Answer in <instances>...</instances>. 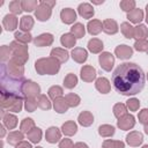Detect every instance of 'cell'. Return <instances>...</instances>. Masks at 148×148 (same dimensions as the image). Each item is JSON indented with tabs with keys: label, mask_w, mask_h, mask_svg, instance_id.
I'll use <instances>...</instances> for the list:
<instances>
[{
	"label": "cell",
	"mask_w": 148,
	"mask_h": 148,
	"mask_svg": "<svg viewBox=\"0 0 148 148\" xmlns=\"http://www.w3.org/2000/svg\"><path fill=\"white\" fill-rule=\"evenodd\" d=\"M81 79L84 82H92L96 77V69L90 66V65H86L81 68Z\"/></svg>",
	"instance_id": "13"
},
{
	"label": "cell",
	"mask_w": 148,
	"mask_h": 148,
	"mask_svg": "<svg viewBox=\"0 0 148 148\" xmlns=\"http://www.w3.org/2000/svg\"><path fill=\"white\" fill-rule=\"evenodd\" d=\"M35 69L39 75H54L60 69V62L52 58H40L35 62Z\"/></svg>",
	"instance_id": "3"
},
{
	"label": "cell",
	"mask_w": 148,
	"mask_h": 148,
	"mask_svg": "<svg viewBox=\"0 0 148 148\" xmlns=\"http://www.w3.org/2000/svg\"><path fill=\"white\" fill-rule=\"evenodd\" d=\"M76 84H77V76H76L75 74L69 73V74H67V75L65 76V79H64V86H65V88L72 89V88H74Z\"/></svg>",
	"instance_id": "36"
},
{
	"label": "cell",
	"mask_w": 148,
	"mask_h": 148,
	"mask_svg": "<svg viewBox=\"0 0 148 148\" xmlns=\"http://www.w3.org/2000/svg\"><path fill=\"white\" fill-rule=\"evenodd\" d=\"M146 37H148V29L145 24H138L134 27V38L136 40L146 39Z\"/></svg>",
	"instance_id": "31"
},
{
	"label": "cell",
	"mask_w": 148,
	"mask_h": 148,
	"mask_svg": "<svg viewBox=\"0 0 148 148\" xmlns=\"http://www.w3.org/2000/svg\"><path fill=\"white\" fill-rule=\"evenodd\" d=\"M47 92H49V97L54 101V99H57V98H59V97L62 96L64 90H62V88L59 87V86H52V87L49 89Z\"/></svg>",
	"instance_id": "43"
},
{
	"label": "cell",
	"mask_w": 148,
	"mask_h": 148,
	"mask_svg": "<svg viewBox=\"0 0 148 148\" xmlns=\"http://www.w3.org/2000/svg\"><path fill=\"white\" fill-rule=\"evenodd\" d=\"M71 34H73L75 36V38H82L86 34V28L82 23H75L71 28Z\"/></svg>",
	"instance_id": "39"
},
{
	"label": "cell",
	"mask_w": 148,
	"mask_h": 148,
	"mask_svg": "<svg viewBox=\"0 0 148 148\" xmlns=\"http://www.w3.org/2000/svg\"><path fill=\"white\" fill-rule=\"evenodd\" d=\"M2 25L7 31H14L17 28V17L14 14H7L2 20Z\"/></svg>",
	"instance_id": "16"
},
{
	"label": "cell",
	"mask_w": 148,
	"mask_h": 148,
	"mask_svg": "<svg viewBox=\"0 0 148 148\" xmlns=\"http://www.w3.org/2000/svg\"><path fill=\"white\" fill-rule=\"evenodd\" d=\"M15 148H32V146L28 141H21L20 143H17L15 146Z\"/></svg>",
	"instance_id": "55"
},
{
	"label": "cell",
	"mask_w": 148,
	"mask_h": 148,
	"mask_svg": "<svg viewBox=\"0 0 148 148\" xmlns=\"http://www.w3.org/2000/svg\"><path fill=\"white\" fill-rule=\"evenodd\" d=\"M77 13L83 18H91L94 16V14H95V10H94V7L90 3L83 2V3H80L79 5Z\"/></svg>",
	"instance_id": "15"
},
{
	"label": "cell",
	"mask_w": 148,
	"mask_h": 148,
	"mask_svg": "<svg viewBox=\"0 0 148 148\" xmlns=\"http://www.w3.org/2000/svg\"><path fill=\"white\" fill-rule=\"evenodd\" d=\"M142 148H148V145H145V146H143Z\"/></svg>",
	"instance_id": "62"
},
{
	"label": "cell",
	"mask_w": 148,
	"mask_h": 148,
	"mask_svg": "<svg viewBox=\"0 0 148 148\" xmlns=\"http://www.w3.org/2000/svg\"><path fill=\"white\" fill-rule=\"evenodd\" d=\"M12 50V58L13 60L17 61L21 65H24L28 61L29 54H28V46L25 44H22L17 40H13L9 45Z\"/></svg>",
	"instance_id": "4"
},
{
	"label": "cell",
	"mask_w": 148,
	"mask_h": 148,
	"mask_svg": "<svg viewBox=\"0 0 148 148\" xmlns=\"http://www.w3.org/2000/svg\"><path fill=\"white\" fill-rule=\"evenodd\" d=\"M60 42H61L62 46H65V47H73V46H75L76 38L73 34L68 32V34H64L60 37Z\"/></svg>",
	"instance_id": "32"
},
{
	"label": "cell",
	"mask_w": 148,
	"mask_h": 148,
	"mask_svg": "<svg viewBox=\"0 0 148 148\" xmlns=\"http://www.w3.org/2000/svg\"><path fill=\"white\" fill-rule=\"evenodd\" d=\"M98 133L103 138H109V136H112L114 134V127L111 126V125H108V124H104V125H101L98 127Z\"/></svg>",
	"instance_id": "35"
},
{
	"label": "cell",
	"mask_w": 148,
	"mask_h": 148,
	"mask_svg": "<svg viewBox=\"0 0 148 148\" xmlns=\"http://www.w3.org/2000/svg\"><path fill=\"white\" fill-rule=\"evenodd\" d=\"M51 14H52V8H50L49 6L43 3L42 1L39 2L38 7L35 10V16L37 17L38 21H42V22L47 21L51 17Z\"/></svg>",
	"instance_id": "7"
},
{
	"label": "cell",
	"mask_w": 148,
	"mask_h": 148,
	"mask_svg": "<svg viewBox=\"0 0 148 148\" xmlns=\"http://www.w3.org/2000/svg\"><path fill=\"white\" fill-rule=\"evenodd\" d=\"M114 54L119 59H123V60L130 59L132 57V54H133V49L131 46H128V45L123 44V45H119V46H117L114 49Z\"/></svg>",
	"instance_id": "12"
},
{
	"label": "cell",
	"mask_w": 148,
	"mask_h": 148,
	"mask_svg": "<svg viewBox=\"0 0 148 148\" xmlns=\"http://www.w3.org/2000/svg\"><path fill=\"white\" fill-rule=\"evenodd\" d=\"M146 22L148 23V5L146 6Z\"/></svg>",
	"instance_id": "60"
},
{
	"label": "cell",
	"mask_w": 148,
	"mask_h": 148,
	"mask_svg": "<svg viewBox=\"0 0 148 148\" xmlns=\"http://www.w3.org/2000/svg\"><path fill=\"white\" fill-rule=\"evenodd\" d=\"M24 136H23V132L21 131H13L8 134L7 136V142L9 145H13V146H16L17 143H20L21 141H23Z\"/></svg>",
	"instance_id": "27"
},
{
	"label": "cell",
	"mask_w": 148,
	"mask_h": 148,
	"mask_svg": "<svg viewBox=\"0 0 148 148\" xmlns=\"http://www.w3.org/2000/svg\"><path fill=\"white\" fill-rule=\"evenodd\" d=\"M37 105L42 110H50L51 109V102H50L49 97L46 95H43V94H40L37 97Z\"/></svg>",
	"instance_id": "40"
},
{
	"label": "cell",
	"mask_w": 148,
	"mask_h": 148,
	"mask_svg": "<svg viewBox=\"0 0 148 148\" xmlns=\"http://www.w3.org/2000/svg\"><path fill=\"white\" fill-rule=\"evenodd\" d=\"M127 113V106L124 103H117L113 105V114L114 117H117L118 119L121 118L123 116H125Z\"/></svg>",
	"instance_id": "41"
},
{
	"label": "cell",
	"mask_w": 148,
	"mask_h": 148,
	"mask_svg": "<svg viewBox=\"0 0 148 148\" xmlns=\"http://www.w3.org/2000/svg\"><path fill=\"white\" fill-rule=\"evenodd\" d=\"M7 68H8L9 73L14 76H23V74H24V66L18 64L17 61H15L13 59H10L8 61Z\"/></svg>",
	"instance_id": "14"
},
{
	"label": "cell",
	"mask_w": 148,
	"mask_h": 148,
	"mask_svg": "<svg viewBox=\"0 0 148 148\" xmlns=\"http://www.w3.org/2000/svg\"><path fill=\"white\" fill-rule=\"evenodd\" d=\"M147 79H148V74H147Z\"/></svg>",
	"instance_id": "64"
},
{
	"label": "cell",
	"mask_w": 148,
	"mask_h": 148,
	"mask_svg": "<svg viewBox=\"0 0 148 148\" xmlns=\"http://www.w3.org/2000/svg\"><path fill=\"white\" fill-rule=\"evenodd\" d=\"M98 61H99V66L106 71V72H110L114 65V57L110 53V52H102L99 54V58H98Z\"/></svg>",
	"instance_id": "6"
},
{
	"label": "cell",
	"mask_w": 148,
	"mask_h": 148,
	"mask_svg": "<svg viewBox=\"0 0 148 148\" xmlns=\"http://www.w3.org/2000/svg\"><path fill=\"white\" fill-rule=\"evenodd\" d=\"M24 108L28 112H34L36 110V108L38 106L37 105V99L35 97H25L24 98Z\"/></svg>",
	"instance_id": "45"
},
{
	"label": "cell",
	"mask_w": 148,
	"mask_h": 148,
	"mask_svg": "<svg viewBox=\"0 0 148 148\" xmlns=\"http://www.w3.org/2000/svg\"><path fill=\"white\" fill-rule=\"evenodd\" d=\"M120 30L126 38H134V27H132L128 22H123L120 24Z\"/></svg>",
	"instance_id": "34"
},
{
	"label": "cell",
	"mask_w": 148,
	"mask_h": 148,
	"mask_svg": "<svg viewBox=\"0 0 148 148\" xmlns=\"http://www.w3.org/2000/svg\"><path fill=\"white\" fill-rule=\"evenodd\" d=\"M143 130H145V133H146V134H148V124H147V125H145V128H143Z\"/></svg>",
	"instance_id": "61"
},
{
	"label": "cell",
	"mask_w": 148,
	"mask_h": 148,
	"mask_svg": "<svg viewBox=\"0 0 148 148\" xmlns=\"http://www.w3.org/2000/svg\"><path fill=\"white\" fill-rule=\"evenodd\" d=\"M145 81L146 76L142 68L134 62L120 64L112 74L114 89L124 96L139 94L145 87Z\"/></svg>",
	"instance_id": "1"
},
{
	"label": "cell",
	"mask_w": 148,
	"mask_h": 148,
	"mask_svg": "<svg viewBox=\"0 0 148 148\" xmlns=\"http://www.w3.org/2000/svg\"><path fill=\"white\" fill-rule=\"evenodd\" d=\"M51 57L57 59L60 64L61 62H66L68 60V57H69V53L65 50V49H60V47H54L52 49L51 51Z\"/></svg>",
	"instance_id": "21"
},
{
	"label": "cell",
	"mask_w": 148,
	"mask_h": 148,
	"mask_svg": "<svg viewBox=\"0 0 148 148\" xmlns=\"http://www.w3.org/2000/svg\"><path fill=\"white\" fill-rule=\"evenodd\" d=\"M23 108V102H22V98H15L14 102L10 104V106L7 109L8 111H12V112H20Z\"/></svg>",
	"instance_id": "51"
},
{
	"label": "cell",
	"mask_w": 148,
	"mask_h": 148,
	"mask_svg": "<svg viewBox=\"0 0 148 148\" xmlns=\"http://www.w3.org/2000/svg\"><path fill=\"white\" fill-rule=\"evenodd\" d=\"M139 121L143 125H147L148 124V109H142L140 112H139Z\"/></svg>",
	"instance_id": "53"
},
{
	"label": "cell",
	"mask_w": 148,
	"mask_h": 148,
	"mask_svg": "<svg viewBox=\"0 0 148 148\" xmlns=\"http://www.w3.org/2000/svg\"><path fill=\"white\" fill-rule=\"evenodd\" d=\"M45 139L47 142L50 143H56L58 142L60 139H61V132L58 127L56 126H51L46 130V133H45Z\"/></svg>",
	"instance_id": "10"
},
{
	"label": "cell",
	"mask_w": 148,
	"mask_h": 148,
	"mask_svg": "<svg viewBox=\"0 0 148 148\" xmlns=\"http://www.w3.org/2000/svg\"><path fill=\"white\" fill-rule=\"evenodd\" d=\"M9 56H12V50L9 46L7 45H2L0 47V58H1V61L5 62V61H9Z\"/></svg>",
	"instance_id": "49"
},
{
	"label": "cell",
	"mask_w": 148,
	"mask_h": 148,
	"mask_svg": "<svg viewBox=\"0 0 148 148\" xmlns=\"http://www.w3.org/2000/svg\"><path fill=\"white\" fill-rule=\"evenodd\" d=\"M119 30V27L117 22L112 18H106L103 21V31L108 35H114Z\"/></svg>",
	"instance_id": "18"
},
{
	"label": "cell",
	"mask_w": 148,
	"mask_h": 148,
	"mask_svg": "<svg viewBox=\"0 0 148 148\" xmlns=\"http://www.w3.org/2000/svg\"><path fill=\"white\" fill-rule=\"evenodd\" d=\"M0 130H1V134H0V138L2 139V138L5 136V127L1 125V126H0Z\"/></svg>",
	"instance_id": "58"
},
{
	"label": "cell",
	"mask_w": 148,
	"mask_h": 148,
	"mask_svg": "<svg viewBox=\"0 0 148 148\" xmlns=\"http://www.w3.org/2000/svg\"><path fill=\"white\" fill-rule=\"evenodd\" d=\"M142 141H143V135L140 132L133 131V132H130L126 135V142L131 147H139L142 143Z\"/></svg>",
	"instance_id": "11"
},
{
	"label": "cell",
	"mask_w": 148,
	"mask_h": 148,
	"mask_svg": "<svg viewBox=\"0 0 148 148\" xmlns=\"http://www.w3.org/2000/svg\"><path fill=\"white\" fill-rule=\"evenodd\" d=\"M9 10L12 12V14L14 15H17V14H21L22 13V2L18 1V0H14L12 2H9Z\"/></svg>",
	"instance_id": "48"
},
{
	"label": "cell",
	"mask_w": 148,
	"mask_h": 148,
	"mask_svg": "<svg viewBox=\"0 0 148 148\" xmlns=\"http://www.w3.org/2000/svg\"><path fill=\"white\" fill-rule=\"evenodd\" d=\"M53 108L58 113H65L68 110L69 105H68L67 101L65 99V97H59L53 101Z\"/></svg>",
	"instance_id": "24"
},
{
	"label": "cell",
	"mask_w": 148,
	"mask_h": 148,
	"mask_svg": "<svg viewBox=\"0 0 148 148\" xmlns=\"http://www.w3.org/2000/svg\"><path fill=\"white\" fill-rule=\"evenodd\" d=\"M59 148H74V143L71 139H62L59 143Z\"/></svg>",
	"instance_id": "54"
},
{
	"label": "cell",
	"mask_w": 148,
	"mask_h": 148,
	"mask_svg": "<svg viewBox=\"0 0 148 148\" xmlns=\"http://www.w3.org/2000/svg\"><path fill=\"white\" fill-rule=\"evenodd\" d=\"M134 125H135V119L132 114H128V113H126L125 116L119 118L118 121H117V126L123 131L131 130V128L134 127Z\"/></svg>",
	"instance_id": "8"
},
{
	"label": "cell",
	"mask_w": 148,
	"mask_h": 148,
	"mask_svg": "<svg viewBox=\"0 0 148 148\" xmlns=\"http://www.w3.org/2000/svg\"><path fill=\"white\" fill-rule=\"evenodd\" d=\"M23 95H24V98L25 97H38L40 95L39 84L31 80H27L23 87Z\"/></svg>",
	"instance_id": "5"
},
{
	"label": "cell",
	"mask_w": 148,
	"mask_h": 148,
	"mask_svg": "<svg viewBox=\"0 0 148 148\" xmlns=\"http://www.w3.org/2000/svg\"><path fill=\"white\" fill-rule=\"evenodd\" d=\"M65 99L67 101L69 108H75V106H77V105L80 104V102H81V98H80L76 94H74V92L67 94V95L65 96Z\"/></svg>",
	"instance_id": "42"
},
{
	"label": "cell",
	"mask_w": 148,
	"mask_h": 148,
	"mask_svg": "<svg viewBox=\"0 0 148 148\" xmlns=\"http://www.w3.org/2000/svg\"><path fill=\"white\" fill-rule=\"evenodd\" d=\"M87 30L90 35L96 36L103 30V22L99 20H90L87 24Z\"/></svg>",
	"instance_id": "19"
},
{
	"label": "cell",
	"mask_w": 148,
	"mask_h": 148,
	"mask_svg": "<svg viewBox=\"0 0 148 148\" xmlns=\"http://www.w3.org/2000/svg\"><path fill=\"white\" fill-rule=\"evenodd\" d=\"M14 37H15V40L22 43V44H28L32 40V36L30 32H25V31H16L14 34Z\"/></svg>",
	"instance_id": "33"
},
{
	"label": "cell",
	"mask_w": 148,
	"mask_h": 148,
	"mask_svg": "<svg viewBox=\"0 0 148 148\" xmlns=\"http://www.w3.org/2000/svg\"><path fill=\"white\" fill-rule=\"evenodd\" d=\"M77 121H79L80 125H82L84 127H88L94 123V116L89 111H82L77 117Z\"/></svg>",
	"instance_id": "23"
},
{
	"label": "cell",
	"mask_w": 148,
	"mask_h": 148,
	"mask_svg": "<svg viewBox=\"0 0 148 148\" xmlns=\"http://www.w3.org/2000/svg\"><path fill=\"white\" fill-rule=\"evenodd\" d=\"M2 121H3V125L8 128V130H14L17 125V118L16 116L12 114V113H5L2 116Z\"/></svg>",
	"instance_id": "26"
},
{
	"label": "cell",
	"mask_w": 148,
	"mask_h": 148,
	"mask_svg": "<svg viewBox=\"0 0 148 148\" xmlns=\"http://www.w3.org/2000/svg\"><path fill=\"white\" fill-rule=\"evenodd\" d=\"M103 42L98 38H92L88 42V50L92 53H99L103 50Z\"/></svg>",
	"instance_id": "30"
},
{
	"label": "cell",
	"mask_w": 148,
	"mask_h": 148,
	"mask_svg": "<svg viewBox=\"0 0 148 148\" xmlns=\"http://www.w3.org/2000/svg\"><path fill=\"white\" fill-rule=\"evenodd\" d=\"M34 23H35V21H34V18H32L31 16H29V15L22 16L21 22H20V29H21V31L29 32V31L32 29Z\"/></svg>",
	"instance_id": "28"
},
{
	"label": "cell",
	"mask_w": 148,
	"mask_h": 148,
	"mask_svg": "<svg viewBox=\"0 0 148 148\" xmlns=\"http://www.w3.org/2000/svg\"><path fill=\"white\" fill-rule=\"evenodd\" d=\"M27 135H28V139H29L32 143H38V142L42 140V130L38 128V127H35V128H32Z\"/></svg>",
	"instance_id": "38"
},
{
	"label": "cell",
	"mask_w": 148,
	"mask_h": 148,
	"mask_svg": "<svg viewBox=\"0 0 148 148\" xmlns=\"http://www.w3.org/2000/svg\"><path fill=\"white\" fill-rule=\"evenodd\" d=\"M71 54H72L73 60L76 61V62H79V64H83L87 60V58H88L87 50H84L82 47H75V49H73V51H72Z\"/></svg>",
	"instance_id": "20"
},
{
	"label": "cell",
	"mask_w": 148,
	"mask_h": 148,
	"mask_svg": "<svg viewBox=\"0 0 148 148\" xmlns=\"http://www.w3.org/2000/svg\"><path fill=\"white\" fill-rule=\"evenodd\" d=\"M134 49L139 52H148V40L147 39H140L135 40Z\"/></svg>",
	"instance_id": "50"
},
{
	"label": "cell",
	"mask_w": 148,
	"mask_h": 148,
	"mask_svg": "<svg viewBox=\"0 0 148 148\" xmlns=\"http://www.w3.org/2000/svg\"><path fill=\"white\" fill-rule=\"evenodd\" d=\"M119 6L124 12L130 13L133 9H135V1L134 0H123V1H120Z\"/></svg>",
	"instance_id": "47"
},
{
	"label": "cell",
	"mask_w": 148,
	"mask_h": 148,
	"mask_svg": "<svg viewBox=\"0 0 148 148\" xmlns=\"http://www.w3.org/2000/svg\"><path fill=\"white\" fill-rule=\"evenodd\" d=\"M1 75H0V82H1V94L24 98L23 95V87L25 83L24 76H14L9 73L7 68V64H1Z\"/></svg>",
	"instance_id": "2"
},
{
	"label": "cell",
	"mask_w": 148,
	"mask_h": 148,
	"mask_svg": "<svg viewBox=\"0 0 148 148\" xmlns=\"http://www.w3.org/2000/svg\"><path fill=\"white\" fill-rule=\"evenodd\" d=\"M95 87L102 94H108V92H110V89H111L110 82L106 77H98L95 81Z\"/></svg>",
	"instance_id": "22"
},
{
	"label": "cell",
	"mask_w": 148,
	"mask_h": 148,
	"mask_svg": "<svg viewBox=\"0 0 148 148\" xmlns=\"http://www.w3.org/2000/svg\"><path fill=\"white\" fill-rule=\"evenodd\" d=\"M127 18L130 20V22L132 23H136V24H140V22L142 21L143 18V12L139 8H135L133 9L132 12L127 13Z\"/></svg>",
	"instance_id": "29"
},
{
	"label": "cell",
	"mask_w": 148,
	"mask_h": 148,
	"mask_svg": "<svg viewBox=\"0 0 148 148\" xmlns=\"http://www.w3.org/2000/svg\"><path fill=\"white\" fill-rule=\"evenodd\" d=\"M60 18L65 24H72L76 20V13L72 8H64L60 12Z\"/></svg>",
	"instance_id": "17"
},
{
	"label": "cell",
	"mask_w": 148,
	"mask_h": 148,
	"mask_svg": "<svg viewBox=\"0 0 148 148\" xmlns=\"http://www.w3.org/2000/svg\"><path fill=\"white\" fill-rule=\"evenodd\" d=\"M22 2V9L24 12H32L36 10V8L38 7V2L36 0H23Z\"/></svg>",
	"instance_id": "44"
},
{
	"label": "cell",
	"mask_w": 148,
	"mask_h": 148,
	"mask_svg": "<svg viewBox=\"0 0 148 148\" xmlns=\"http://www.w3.org/2000/svg\"><path fill=\"white\" fill-rule=\"evenodd\" d=\"M126 106L127 109H130V111H136L140 106V102L138 98H130L126 102Z\"/></svg>",
	"instance_id": "52"
},
{
	"label": "cell",
	"mask_w": 148,
	"mask_h": 148,
	"mask_svg": "<svg viewBox=\"0 0 148 148\" xmlns=\"http://www.w3.org/2000/svg\"><path fill=\"white\" fill-rule=\"evenodd\" d=\"M102 148H125V143L118 140H105L102 145Z\"/></svg>",
	"instance_id": "46"
},
{
	"label": "cell",
	"mask_w": 148,
	"mask_h": 148,
	"mask_svg": "<svg viewBox=\"0 0 148 148\" xmlns=\"http://www.w3.org/2000/svg\"><path fill=\"white\" fill-rule=\"evenodd\" d=\"M61 131H62V133H64L65 135L72 136V135H74V134L76 133V131H77V125H76L73 120H68V121H66V123L62 124Z\"/></svg>",
	"instance_id": "25"
},
{
	"label": "cell",
	"mask_w": 148,
	"mask_h": 148,
	"mask_svg": "<svg viewBox=\"0 0 148 148\" xmlns=\"http://www.w3.org/2000/svg\"><path fill=\"white\" fill-rule=\"evenodd\" d=\"M91 2L95 3V5H101V3L104 2V0H99V1H97V0H91Z\"/></svg>",
	"instance_id": "59"
},
{
	"label": "cell",
	"mask_w": 148,
	"mask_h": 148,
	"mask_svg": "<svg viewBox=\"0 0 148 148\" xmlns=\"http://www.w3.org/2000/svg\"><path fill=\"white\" fill-rule=\"evenodd\" d=\"M37 148H43V147H37Z\"/></svg>",
	"instance_id": "63"
},
{
	"label": "cell",
	"mask_w": 148,
	"mask_h": 148,
	"mask_svg": "<svg viewBox=\"0 0 148 148\" xmlns=\"http://www.w3.org/2000/svg\"><path fill=\"white\" fill-rule=\"evenodd\" d=\"M54 38L51 34H42L37 37L34 38V44L38 47H44V46H50L52 43H53Z\"/></svg>",
	"instance_id": "9"
},
{
	"label": "cell",
	"mask_w": 148,
	"mask_h": 148,
	"mask_svg": "<svg viewBox=\"0 0 148 148\" xmlns=\"http://www.w3.org/2000/svg\"><path fill=\"white\" fill-rule=\"evenodd\" d=\"M35 121L31 119V118H24L22 121H21V125H20V128H21V132L23 133H29L32 128H35Z\"/></svg>",
	"instance_id": "37"
},
{
	"label": "cell",
	"mask_w": 148,
	"mask_h": 148,
	"mask_svg": "<svg viewBox=\"0 0 148 148\" xmlns=\"http://www.w3.org/2000/svg\"><path fill=\"white\" fill-rule=\"evenodd\" d=\"M74 148H89L84 142H76L74 143Z\"/></svg>",
	"instance_id": "57"
},
{
	"label": "cell",
	"mask_w": 148,
	"mask_h": 148,
	"mask_svg": "<svg viewBox=\"0 0 148 148\" xmlns=\"http://www.w3.org/2000/svg\"><path fill=\"white\" fill-rule=\"evenodd\" d=\"M42 2L45 3L46 6H49L50 8H53V7L56 6V1H53V0H52V1H49V0H42Z\"/></svg>",
	"instance_id": "56"
}]
</instances>
